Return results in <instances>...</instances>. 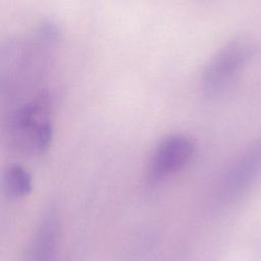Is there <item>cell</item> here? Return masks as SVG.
I'll use <instances>...</instances> for the list:
<instances>
[{
	"label": "cell",
	"instance_id": "obj_1",
	"mask_svg": "<svg viewBox=\"0 0 261 261\" xmlns=\"http://www.w3.org/2000/svg\"><path fill=\"white\" fill-rule=\"evenodd\" d=\"M51 104L49 93L41 91L11 113L9 133L19 149L36 154L48 149L52 140Z\"/></svg>",
	"mask_w": 261,
	"mask_h": 261
},
{
	"label": "cell",
	"instance_id": "obj_2",
	"mask_svg": "<svg viewBox=\"0 0 261 261\" xmlns=\"http://www.w3.org/2000/svg\"><path fill=\"white\" fill-rule=\"evenodd\" d=\"M252 49L243 41H231L208 62L202 75V90L208 97L220 95L234 80L251 56Z\"/></svg>",
	"mask_w": 261,
	"mask_h": 261
},
{
	"label": "cell",
	"instance_id": "obj_3",
	"mask_svg": "<svg viewBox=\"0 0 261 261\" xmlns=\"http://www.w3.org/2000/svg\"><path fill=\"white\" fill-rule=\"evenodd\" d=\"M194 154L193 142L184 136L164 139L154 151L148 174L152 180H160L178 171L188 164Z\"/></svg>",
	"mask_w": 261,
	"mask_h": 261
},
{
	"label": "cell",
	"instance_id": "obj_4",
	"mask_svg": "<svg viewBox=\"0 0 261 261\" xmlns=\"http://www.w3.org/2000/svg\"><path fill=\"white\" fill-rule=\"evenodd\" d=\"M260 170L261 141L252 147L231 169L225 181L224 195L226 197H234L241 193Z\"/></svg>",
	"mask_w": 261,
	"mask_h": 261
},
{
	"label": "cell",
	"instance_id": "obj_5",
	"mask_svg": "<svg viewBox=\"0 0 261 261\" xmlns=\"http://www.w3.org/2000/svg\"><path fill=\"white\" fill-rule=\"evenodd\" d=\"M57 236V222L55 216L50 214L36 230L28 250L27 261H55Z\"/></svg>",
	"mask_w": 261,
	"mask_h": 261
},
{
	"label": "cell",
	"instance_id": "obj_6",
	"mask_svg": "<svg viewBox=\"0 0 261 261\" xmlns=\"http://www.w3.org/2000/svg\"><path fill=\"white\" fill-rule=\"evenodd\" d=\"M4 188L12 198L24 197L32 191L31 174L22 166L12 164L5 171Z\"/></svg>",
	"mask_w": 261,
	"mask_h": 261
}]
</instances>
